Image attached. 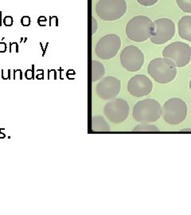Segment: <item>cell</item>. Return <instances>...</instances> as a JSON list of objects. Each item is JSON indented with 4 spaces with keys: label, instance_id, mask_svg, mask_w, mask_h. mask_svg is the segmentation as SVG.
Instances as JSON below:
<instances>
[{
    "label": "cell",
    "instance_id": "603a6c76",
    "mask_svg": "<svg viewBox=\"0 0 191 215\" xmlns=\"http://www.w3.org/2000/svg\"><path fill=\"white\" fill-rule=\"evenodd\" d=\"M10 52H13V51L16 50V53L18 52V45L17 42H11L10 44Z\"/></svg>",
    "mask_w": 191,
    "mask_h": 215
},
{
    "label": "cell",
    "instance_id": "2e32d148",
    "mask_svg": "<svg viewBox=\"0 0 191 215\" xmlns=\"http://www.w3.org/2000/svg\"><path fill=\"white\" fill-rule=\"evenodd\" d=\"M134 132H158L159 129L155 125L150 124H140L132 129Z\"/></svg>",
    "mask_w": 191,
    "mask_h": 215
},
{
    "label": "cell",
    "instance_id": "44dd1931",
    "mask_svg": "<svg viewBox=\"0 0 191 215\" xmlns=\"http://www.w3.org/2000/svg\"><path fill=\"white\" fill-rule=\"evenodd\" d=\"M50 26H58V18L57 16H50Z\"/></svg>",
    "mask_w": 191,
    "mask_h": 215
},
{
    "label": "cell",
    "instance_id": "4316f807",
    "mask_svg": "<svg viewBox=\"0 0 191 215\" xmlns=\"http://www.w3.org/2000/svg\"><path fill=\"white\" fill-rule=\"evenodd\" d=\"M182 132H191V128H184L182 129Z\"/></svg>",
    "mask_w": 191,
    "mask_h": 215
},
{
    "label": "cell",
    "instance_id": "f1b7e54d",
    "mask_svg": "<svg viewBox=\"0 0 191 215\" xmlns=\"http://www.w3.org/2000/svg\"><path fill=\"white\" fill-rule=\"evenodd\" d=\"M190 90H191V80H190Z\"/></svg>",
    "mask_w": 191,
    "mask_h": 215
},
{
    "label": "cell",
    "instance_id": "e0dca14e",
    "mask_svg": "<svg viewBox=\"0 0 191 215\" xmlns=\"http://www.w3.org/2000/svg\"><path fill=\"white\" fill-rule=\"evenodd\" d=\"M177 5L186 13H191V0H176Z\"/></svg>",
    "mask_w": 191,
    "mask_h": 215
},
{
    "label": "cell",
    "instance_id": "277c9868",
    "mask_svg": "<svg viewBox=\"0 0 191 215\" xmlns=\"http://www.w3.org/2000/svg\"><path fill=\"white\" fill-rule=\"evenodd\" d=\"M187 115L186 103L180 98H170L164 103L162 116L169 124H178L186 119Z\"/></svg>",
    "mask_w": 191,
    "mask_h": 215
},
{
    "label": "cell",
    "instance_id": "d4e9b609",
    "mask_svg": "<svg viewBox=\"0 0 191 215\" xmlns=\"http://www.w3.org/2000/svg\"><path fill=\"white\" fill-rule=\"evenodd\" d=\"M6 50V44L5 42H0V53H4Z\"/></svg>",
    "mask_w": 191,
    "mask_h": 215
},
{
    "label": "cell",
    "instance_id": "7402d4cb",
    "mask_svg": "<svg viewBox=\"0 0 191 215\" xmlns=\"http://www.w3.org/2000/svg\"><path fill=\"white\" fill-rule=\"evenodd\" d=\"M46 21H47V19H46V16H40L38 19V23L40 26H45Z\"/></svg>",
    "mask_w": 191,
    "mask_h": 215
},
{
    "label": "cell",
    "instance_id": "8fae6325",
    "mask_svg": "<svg viewBox=\"0 0 191 215\" xmlns=\"http://www.w3.org/2000/svg\"><path fill=\"white\" fill-rule=\"evenodd\" d=\"M121 88V82L115 76H106L96 85L97 96L103 100H112L118 96Z\"/></svg>",
    "mask_w": 191,
    "mask_h": 215
},
{
    "label": "cell",
    "instance_id": "7a4b0ae2",
    "mask_svg": "<svg viewBox=\"0 0 191 215\" xmlns=\"http://www.w3.org/2000/svg\"><path fill=\"white\" fill-rule=\"evenodd\" d=\"M154 24L150 18L144 15L134 16L126 26V34L132 41L142 42L152 35Z\"/></svg>",
    "mask_w": 191,
    "mask_h": 215
},
{
    "label": "cell",
    "instance_id": "9a60e30c",
    "mask_svg": "<svg viewBox=\"0 0 191 215\" xmlns=\"http://www.w3.org/2000/svg\"><path fill=\"white\" fill-rule=\"evenodd\" d=\"M105 74V68L103 64L98 61L92 62V80L93 82L101 79Z\"/></svg>",
    "mask_w": 191,
    "mask_h": 215
},
{
    "label": "cell",
    "instance_id": "f546056e",
    "mask_svg": "<svg viewBox=\"0 0 191 215\" xmlns=\"http://www.w3.org/2000/svg\"><path fill=\"white\" fill-rule=\"evenodd\" d=\"M190 112H191V106H190Z\"/></svg>",
    "mask_w": 191,
    "mask_h": 215
},
{
    "label": "cell",
    "instance_id": "4fadbf2b",
    "mask_svg": "<svg viewBox=\"0 0 191 215\" xmlns=\"http://www.w3.org/2000/svg\"><path fill=\"white\" fill-rule=\"evenodd\" d=\"M178 27L180 38L191 42V16L186 15L182 17L178 22Z\"/></svg>",
    "mask_w": 191,
    "mask_h": 215
},
{
    "label": "cell",
    "instance_id": "cb8c5ba5",
    "mask_svg": "<svg viewBox=\"0 0 191 215\" xmlns=\"http://www.w3.org/2000/svg\"><path fill=\"white\" fill-rule=\"evenodd\" d=\"M25 75H26V78L29 79V80L34 78V71H33V70H28L26 72Z\"/></svg>",
    "mask_w": 191,
    "mask_h": 215
},
{
    "label": "cell",
    "instance_id": "5b68a950",
    "mask_svg": "<svg viewBox=\"0 0 191 215\" xmlns=\"http://www.w3.org/2000/svg\"><path fill=\"white\" fill-rule=\"evenodd\" d=\"M96 11L100 18L104 21L117 20L127 11V3L125 0H100Z\"/></svg>",
    "mask_w": 191,
    "mask_h": 215
},
{
    "label": "cell",
    "instance_id": "3957f363",
    "mask_svg": "<svg viewBox=\"0 0 191 215\" xmlns=\"http://www.w3.org/2000/svg\"><path fill=\"white\" fill-rule=\"evenodd\" d=\"M132 113L133 118L140 124L154 123L162 116V107L154 99H145L136 103Z\"/></svg>",
    "mask_w": 191,
    "mask_h": 215
},
{
    "label": "cell",
    "instance_id": "8992f818",
    "mask_svg": "<svg viewBox=\"0 0 191 215\" xmlns=\"http://www.w3.org/2000/svg\"><path fill=\"white\" fill-rule=\"evenodd\" d=\"M162 56L171 60L176 67H184L190 62L191 48L184 42H174L163 49Z\"/></svg>",
    "mask_w": 191,
    "mask_h": 215
},
{
    "label": "cell",
    "instance_id": "83f0119b",
    "mask_svg": "<svg viewBox=\"0 0 191 215\" xmlns=\"http://www.w3.org/2000/svg\"><path fill=\"white\" fill-rule=\"evenodd\" d=\"M2 26V11H0V26Z\"/></svg>",
    "mask_w": 191,
    "mask_h": 215
},
{
    "label": "cell",
    "instance_id": "ffe728a7",
    "mask_svg": "<svg viewBox=\"0 0 191 215\" xmlns=\"http://www.w3.org/2000/svg\"><path fill=\"white\" fill-rule=\"evenodd\" d=\"M31 22V20L29 16H23L21 18V23L23 26H29Z\"/></svg>",
    "mask_w": 191,
    "mask_h": 215
},
{
    "label": "cell",
    "instance_id": "ba28073f",
    "mask_svg": "<svg viewBox=\"0 0 191 215\" xmlns=\"http://www.w3.org/2000/svg\"><path fill=\"white\" fill-rule=\"evenodd\" d=\"M121 46V39L116 34H108L102 37L96 46V54L103 60L114 58Z\"/></svg>",
    "mask_w": 191,
    "mask_h": 215
},
{
    "label": "cell",
    "instance_id": "9c48e42d",
    "mask_svg": "<svg viewBox=\"0 0 191 215\" xmlns=\"http://www.w3.org/2000/svg\"><path fill=\"white\" fill-rule=\"evenodd\" d=\"M130 112L128 103L124 99L114 98L107 103L104 108V113L106 117L114 124L124 122L128 118Z\"/></svg>",
    "mask_w": 191,
    "mask_h": 215
},
{
    "label": "cell",
    "instance_id": "6da1fadb",
    "mask_svg": "<svg viewBox=\"0 0 191 215\" xmlns=\"http://www.w3.org/2000/svg\"><path fill=\"white\" fill-rule=\"evenodd\" d=\"M147 72L156 82L160 84L170 82L177 75L174 63L166 58H158L150 61L147 67Z\"/></svg>",
    "mask_w": 191,
    "mask_h": 215
},
{
    "label": "cell",
    "instance_id": "d6986e66",
    "mask_svg": "<svg viewBox=\"0 0 191 215\" xmlns=\"http://www.w3.org/2000/svg\"><path fill=\"white\" fill-rule=\"evenodd\" d=\"M13 22H14V20H13V17L8 15L6 16L5 18H3V24L6 26H11Z\"/></svg>",
    "mask_w": 191,
    "mask_h": 215
},
{
    "label": "cell",
    "instance_id": "5bb4252c",
    "mask_svg": "<svg viewBox=\"0 0 191 215\" xmlns=\"http://www.w3.org/2000/svg\"><path fill=\"white\" fill-rule=\"evenodd\" d=\"M92 129L96 132H108L109 125L103 116H93L92 119Z\"/></svg>",
    "mask_w": 191,
    "mask_h": 215
},
{
    "label": "cell",
    "instance_id": "30bf717a",
    "mask_svg": "<svg viewBox=\"0 0 191 215\" xmlns=\"http://www.w3.org/2000/svg\"><path fill=\"white\" fill-rule=\"evenodd\" d=\"M120 63L129 72H136L142 67L144 55L142 51L134 46H128L120 54Z\"/></svg>",
    "mask_w": 191,
    "mask_h": 215
},
{
    "label": "cell",
    "instance_id": "52a82bcc",
    "mask_svg": "<svg viewBox=\"0 0 191 215\" xmlns=\"http://www.w3.org/2000/svg\"><path fill=\"white\" fill-rule=\"evenodd\" d=\"M150 42L155 45H162L172 39L175 34L174 22L170 18H159L154 22Z\"/></svg>",
    "mask_w": 191,
    "mask_h": 215
},
{
    "label": "cell",
    "instance_id": "484cf974",
    "mask_svg": "<svg viewBox=\"0 0 191 215\" xmlns=\"http://www.w3.org/2000/svg\"><path fill=\"white\" fill-rule=\"evenodd\" d=\"M43 76H44V72H43L42 70H38V74L37 75V78L38 79H43Z\"/></svg>",
    "mask_w": 191,
    "mask_h": 215
},
{
    "label": "cell",
    "instance_id": "7c38bea8",
    "mask_svg": "<svg viewBox=\"0 0 191 215\" xmlns=\"http://www.w3.org/2000/svg\"><path fill=\"white\" fill-rule=\"evenodd\" d=\"M153 84L144 74H137L129 80L128 90L132 96L142 97L150 94L152 91Z\"/></svg>",
    "mask_w": 191,
    "mask_h": 215
},
{
    "label": "cell",
    "instance_id": "ac0fdd59",
    "mask_svg": "<svg viewBox=\"0 0 191 215\" xmlns=\"http://www.w3.org/2000/svg\"><path fill=\"white\" fill-rule=\"evenodd\" d=\"M158 0H137V2L142 6H150L154 5L155 3L158 2Z\"/></svg>",
    "mask_w": 191,
    "mask_h": 215
}]
</instances>
